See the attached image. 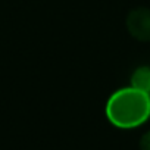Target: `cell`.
Returning a JSON list of instances; mask_svg holds the SVG:
<instances>
[{"mask_svg":"<svg viewBox=\"0 0 150 150\" xmlns=\"http://www.w3.org/2000/svg\"><path fill=\"white\" fill-rule=\"evenodd\" d=\"M105 112L113 127L137 128L150 118V94L132 86L119 88L108 99Z\"/></svg>","mask_w":150,"mask_h":150,"instance_id":"cell-1","label":"cell"},{"mask_svg":"<svg viewBox=\"0 0 150 150\" xmlns=\"http://www.w3.org/2000/svg\"><path fill=\"white\" fill-rule=\"evenodd\" d=\"M127 28L134 38L140 41H150V9H132L127 16Z\"/></svg>","mask_w":150,"mask_h":150,"instance_id":"cell-2","label":"cell"},{"mask_svg":"<svg viewBox=\"0 0 150 150\" xmlns=\"http://www.w3.org/2000/svg\"><path fill=\"white\" fill-rule=\"evenodd\" d=\"M131 86L150 94V68L147 66L137 68L131 75Z\"/></svg>","mask_w":150,"mask_h":150,"instance_id":"cell-3","label":"cell"},{"mask_svg":"<svg viewBox=\"0 0 150 150\" xmlns=\"http://www.w3.org/2000/svg\"><path fill=\"white\" fill-rule=\"evenodd\" d=\"M140 149L141 150H150V131L146 132L140 140Z\"/></svg>","mask_w":150,"mask_h":150,"instance_id":"cell-4","label":"cell"}]
</instances>
